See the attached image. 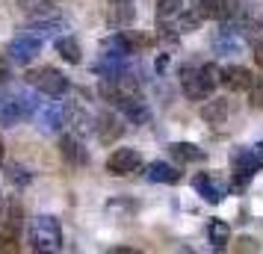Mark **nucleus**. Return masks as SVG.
Wrapping results in <instances>:
<instances>
[{
    "instance_id": "nucleus-1",
    "label": "nucleus",
    "mask_w": 263,
    "mask_h": 254,
    "mask_svg": "<svg viewBox=\"0 0 263 254\" xmlns=\"http://www.w3.org/2000/svg\"><path fill=\"white\" fill-rule=\"evenodd\" d=\"M180 86L190 101H204L210 97L216 86H222V68L219 65H183L180 68Z\"/></svg>"
},
{
    "instance_id": "nucleus-2",
    "label": "nucleus",
    "mask_w": 263,
    "mask_h": 254,
    "mask_svg": "<svg viewBox=\"0 0 263 254\" xmlns=\"http://www.w3.org/2000/svg\"><path fill=\"white\" fill-rule=\"evenodd\" d=\"M33 251H62V225L57 216H36L30 225Z\"/></svg>"
},
{
    "instance_id": "nucleus-3",
    "label": "nucleus",
    "mask_w": 263,
    "mask_h": 254,
    "mask_svg": "<svg viewBox=\"0 0 263 254\" xmlns=\"http://www.w3.org/2000/svg\"><path fill=\"white\" fill-rule=\"evenodd\" d=\"M24 80L33 86L36 92H42V95H48V97H62L68 92V77H65L60 68H50V65L27 71Z\"/></svg>"
},
{
    "instance_id": "nucleus-4",
    "label": "nucleus",
    "mask_w": 263,
    "mask_h": 254,
    "mask_svg": "<svg viewBox=\"0 0 263 254\" xmlns=\"http://www.w3.org/2000/svg\"><path fill=\"white\" fill-rule=\"evenodd\" d=\"M263 169V154L251 148H234L231 151V171H234V189H242L249 178Z\"/></svg>"
},
{
    "instance_id": "nucleus-5",
    "label": "nucleus",
    "mask_w": 263,
    "mask_h": 254,
    "mask_svg": "<svg viewBox=\"0 0 263 254\" xmlns=\"http://www.w3.org/2000/svg\"><path fill=\"white\" fill-rule=\"evenodd\" d=\"M36 112V97H0V124L15 127L21 119H30Z\"/></svg>"
},
{
    "instance_id": "nucleus-6",
    "label": "nucleus",
    "mask_w": 263,
    "mask_h": 254,
    "mask_svg": "<svg viewBox=\"0 0 263 254\" xmlns=\"http://www.w3.org/2000/svg\"><path fill=\"white\" fill-rule=\"evenodd\" d=\"M139 169H142V154L136 148H116L107 157V171L112 178H127Z\"/></svg>"
},
{
    "instance_id": "nucleus-7",
    "label": "nucleus",
    "mask_w": 263,
    "mask_h": 254,
    "mask_svg": "<svg viewBox=\"0 0 263 254\" xmlns=\"http://www.w3.org/2000/svg\"><path fill=\"white\" fill-rule=\"evenodd\" d=\"M42 42H45V38L33 36V33H21V36H15L12 42L6 45V53H9V60L18 62V65H30V62L39 56Z\"/></svg>"
},
{
    "instance_id": "nucleus-8",
    "label": "nucleus",
    "mask_w": 263,
    "mask_h": 254,
    "mask_svg": "<svg viewBox=\"0 0 263 254\" xmlns=\"http://www.w3.org/2000/svg\"><path fill=\"white\" fill-rule=\"evenodd\" d=\"M101 48H104V53H109V56H130V53H136V48H139V38L133 36V33L119 30V33H112V36L104 38Z\"/></svg>"
},
{
    "instance_id": "nucleus-9",
    "label": "nucleus",
    "mask_w": 263,
    "mask_h": 254,
    "mask_svg": "<svg viewBox=\"0 0 263 254\" xmlns=\"http://www.w3.org/2000/svg\"><path fill=\"white\" fill-rule=\"evenodd\" d=\"M60 154L62 160L71 166V169H83L86 163H89V151L83 148V142L77 139V133H68L60 139Z\"/></svg>"
},
{
    "instance_id": "nucleus-10",
    "label": "nucleus",
    "mask_w": 263,
    "mask_h": 254,
    "mask_svg": "<svg viewBox=\"0 0 263 254\" xmlns=\"http://www.w3.org/2000/svg\"><path fill=\"white\" fill-rule=\"evenodd\" d=\"M119 112L130 121V124H136V127H142V124L151 121V107H148L139 95H127L124 97V101L119 104Z\"/></svg>"
},
{
    "instance_id": "nucleus-11",
    "label": "nucleus",
    "mask_w": 263,
    "mask_h": 254,
    "mask_svg": "<svg viewBox=\"0 0 263 254\" xmlns=\"http://www.w3.org/2000/svg\"><path fill=\"white\" fill-rule=\"evenodd\" d=\"M192 186H195V192L201 195L207 204H222L225 201V186L216 181L213 174H207V171L204 174H195L192 178Z\"/></svg>"
},
{
    "instance_id": "nucleus-12",
    "label": "nucleus",
    "mask_w": 263,
    "mask_h": 254,
    "mask_svg": "<svg viewBox=\"0 0 263 254\" xmlns=\"http://www.w3.org/2000/svg\"><path fill=\"white\" fill-rule=\"evenodd\" d=\"M133 18H136V9H133V0H109L107 9V24L121 30V27H130Z\"/></svg>"
},
{
    "instance_id": "nucleus-13",
    "label": "nucleus",
    "mask_w": 263,
    "mask_h": 254,
    "mask_svg": "<svg viewBox=\"0 0 263 254\" xmlns=\"http://www.w3.org/2000/svg\"><path fill=\"white\" fill-rule=\"evenodd\" d=\"M0 219H3V233H9V237H18L21 233V222H24V207H21V201L18 198H6V204H3V213H0Z\"/></svg>"
},
{
    "instance_id": "nucleus-14",
    "label": "nucleus",
    "mask_w": 263,
    "mask_h": 254,
    "mask_svg": "<svg viewBox=\"0 0 263 254\" xmlns=\"http://www.w3.org/2000/svg\"><path fill=\"white\" fill-rule=\"evenodd\" d=\"M95 133H98V142H101V145H112L116 139L124 136V124H121L112 112H104L95 124Z\"/></svg>"
},
{
    "instance_id": "nucleus-15",
    "label": "nucleus",
    "mask_w": 263,
    "mask_h": 254,
    "mask_svg": "<svg viewBox=\"0 0 263 254\" xmlns=\"http://www.w3.org/2000/svg\"><path fill=\"white\" fill-rule=\"evenodd\" d=\"M254 74L242 65H231V68H222V86L231 89V92H249Z\"/></svg>"
},
{
    "instance_id": "nucleus-16",
    "label": "nucleus",
    "mask_w": 263,
    "mask_h": 254,
    "mask_svg": "<svg viewBox=\"0 0 263 254\" xmlns=\"http://www.w3.org/2000/svg\"><path fill=\"white\" fill-rule=\"evenodd\" d=\"M65 27H68L65 18L45 15V18H33V21L27 24V33H33V36H39V38H50V36H57L60 30H65Z\"/></svg>"
},
{
    "instance_id": "nucleus-17",
    "label": "nucleus",
    "mask_w": 263,
    "mask_h": 254,
    "mask_svg": "<svg viewBox=\"0 0 263 254\" xmlns=\"http://www.w3.org/2000/svg\"><path fill=\"white\" fill-rule=\"evenodd\" d=\"M228 112H231L228 97H210V101H204L201 109H198L201 121H207V124H225Z\"/></svg>"
},
{
    "instance_id": "nucleus-18",
    "label": "nucleus",
    "mask_w": 263,
    "mask_h": 254,
    "mask_svg": "<svg viewBox=\"0 0 263 254\" xmlns=\"http://www.w3.org/2000/svg\"><path fill=\"white\" fill-rule=\"evenodd\" d=\"M195 12L210 21H228L231 18V0H195Z\"/></svg>"
},
{
    "instance_id": "nucleus-19",
    "label": "nucleus",
    "mask_w": 263,
    "mask_h": 254,
    "mask_svg": "<svg viewBox=\"0 0 263 254\" xmlns=\"http://www.w3.org/2000/svg\"><path fill=\"white\" fill-rule=\"evenodd\" d=\"M172 160H178L180 166H190V163H204V151L192 142H172L168 145Z\"/></svg>"
},
{
    "instance_id": "nucleus-20",
    "label": "nucleus",
    "mask_w": 263,
    "mask_h": 254,
    "mask_svg": "<svg viewBox=\"0 0 263 254\" xmlns=\"http://www.w3.org/2000/svg\"><path fill=\"white\" fill-rule=\"evenodd\" d=\"M65 115H68V124H71V130H74L77 136H86V133H92V130H95V124H92V115H89L83 107H77V104H68Z\"/></svg>"
},
{
    "instance_id": "nucleus-21",
    "label": "nucleus",
    "mask_w": 263,
    "mask_h": 254,
    "mask_svg": "<svg viewBox=\"0 0 263 254\" xmlns=\"http://www.w3.org/2000/svg\"><path fill=\"white\" fill-rule=\"evenodd\" d=\"M148 181L154 183H178L180 181V169L178 166H172V163H163V160H157V163H151L148 166Z\"/></svg>"
},
{
    "instance_id": "nucleus-22",
    "label": "nucleus",
    "mask_w": 263,
    "mask_h": 254,
    "mask_svg": "<svg viewBox=\"0 0 263 254\" xmlns=\"http://www.w3.org/2000/svg\"><path fill=\"white\" fill-rule=\"evenodd\" d=\"M65 124V109L62 107H45L39 115V130L42 133H60Z\"/></svg>"
},
{
    "instance_id": "nucleus-23",
    "label": "nucleus",
    "mask_w": 263,
    "mask_h": 254,
    "mask_svg": "<svg viewBox=\"0 0 263 254\" xmlns=\"http://www.w3.org/2000/svg\"><path fill=\"white\" fill-rule=\"evenodd\" d=\"M57 3L60 0H15V6L30 18H45V15L57 12Z\"/></svg>"
},
{
    "instance_id": "nucleus-24",
    "label": "nucleus",
    "mask_w": 263,
    "mask_h": 254,
    "mask_svg": "<svg viewBox=\"0 0 263 254\" xmlns=\"http://www.w3.org/2000/svg\"><path fill=\"white\" fill-rule=\"evenodd\" d=\"M57 53H60L68 65H80V60H83L80 42H77L74 36H60V38H57Z\"/></svg>"
},
{
    "instance_id": "nucleus-25",
    "label": "nucleus",
    "mask_w": 263,
    "mask_h": 254,
    "mask_svg": "<svg viewBox=\"0 0 263 254\" xmlns=\"http://www.w3.org/2000/svg\"><path fill=\"white\" fill-rule=\"evenodd\" d=\"M207 240L213 242L216 248H225L228 242H231V225H228L225 219H210V225H207Z\"/></svg>"
},
{
    "instance_id": "nucleus-26",
    "label": "nucleus",
    "mask_w": 263,
    "mask_h": 254,
    "mask_svg": "<svg viewBox=\"0 0 263 254\" xmlns=\"http://www.w3.org/2000/svg\"><path fill=\"white\" fill-rule=\"evenodd\" d=\"M213 48L219 50V53H237L239 50V38H237V33H231V30H219L213 36Z\"/></svg>"
},
{
    "instance_id": "nucleus-27",
    "label": "nucleus",
    "mask_w": 263,
    "mask_h": 254,
    "mask_svg": "<svg viewBox=\"0 0 263 254\" xmlns=\"http://www.w3.org/2000/svg\"><path fill=\"white\" fill-rule=\"evenodd\" d=\"M180 9H183V0H157V21H168L180 15Z\"/></svg>"
},
{
    "instance_id": "nucleus-28",
    "label": "nucleus",
    "mask_w": 263,
    "mask_h": 254,
    "mask_svg": "<svg viewBox=\"0 0 263 254\" xmlns=\"http://www.w3.org/2000/svg\"><path fill=\"white\" fill-rule=\"evenodd\" d=\"M6 181L21 189V186H30L33 183V174L27 169H21V166H6Z\"/></svg>"
},
{
    "instance_id": "nucleus-29",
    "label": "nucleus",
    "mask_w": 263,
    "mask_h": 254,
    "mask_svg": "<svg viewBox=\"0 0 263 254\" xmlns=\"http://www.w3.org/2000/svg\"><path fill=\"white\" fill-rule=\"evenodd\" d=\"M198 24H201V15L195 12V9H190L186 15H180V18H178V33H180V36H183V33H195Z\"/></svg>"
},
{
    "instance_id": "nucleus-30",
    "label": "nucleus",
    "mask_w": 263,
    "mask_h": 254,
    "mask_svg": "<svg viewBox=\"0 0 263 254\" xmlns=\"http://www.w3.org/2000/svg\"><path fill=\"white\" fill-rule=\"evenodd\" d=\"M249 104L254 109H263V77H254L249 86Z\"/></svg>"
},
{
    "instance_id": "nucleus-31",
    "label": "nucleus",
    "mask_w": 263,
    "mask_h": 254,
    "mask_svg": "<svg viewBox=\"0 0 263 254\" xmlns=\"http://www.w3.org/2000/svg\"><path fill=\"white\" fill-rule=\"evenodd\" d=\"M107 210L112 213V210H127V213H133L136 210V201H121V198H116V201H109Z\"/></svg>"
},
{
    "instance_id": "nucleus-32",
    "label": "nucleus",
    "mask_w": 263,
    "mask_h": 254,
    "mask_svg": "<svg viewBox=\"0 0 263 254\" xmlns=\"http://www.w3.org/2000/svg\"><path fill=\"white\" fill-rule=\"evenodd\" d=\"M9 80H12V68L6 60H0V83H9Z\"/></svg>"
},
{
    "instance_id": "nucleus-33",
    "label": "nucleus",
    "mask_w": 263,
    "mask_h": 254,
    "mask_svg": "<svg viewBox=\"0 0 263 254\" xmlns=\"http://www.w3.org/2000/svg\"><path fill=\"white\" fill-rule=\"evenodd\" d=\"M234 248H239V251H257V242L249 240V237H242V240H239V245H234Z\"/></svg>"
},
{
    "instance_id": "nucleus-34",
    "label": "nucleus",
    "mask_w": 263,
    "mask_h": 254,
    "mask_svg": "<svg viewBox=\"0 0 263 254\" xmlns=\"http://www.w3.org/2000/svg\"><path fill=\"white\" fill-rule=\"evenodd\" d=\"M251 50H254V62H257V68H263V42L260 45H254Z\"/></svg>"
},
{
    "instance_id": "nucleus-35",
    "label": "nucleus",
    "mask_w": 263,
    "mask_h": 254,
    "mask_svg": "<svg viewBox=\"0 0 263 254\" xmlns=\"http://www.w3.org/2000/svg\"><path fill=\"white\" fill-rule=\"evenodd\" d=\"M166 65H168V56H166V53H160L157 62H154V68H157V71H166Z\"/></svg>"
},
{
    "instance_id": "nucleus-36",
    "label": "nucleus",
    "mask_w": 263,
    "mask_h": 254,
    "mask_svg": "<svg viewBox=\"0 0 263 254\" xmlns=\"http://www.w3.org/2000/svg\"><path fill=\"white\" fill-rule=\"evenodd\" d=\"M109 254H136L133 248H124V245H116V248H109Z\"/></svg>"
},
{
    "instance_id": "nucleus-37",
    "label": "nucleus",
    "mask_w": 263,
    "mask_h": 254,
    "mask_svg": "<svg viewBox=\"0 0 263 254\" xmlns=\"http://www.w3.org/2000/svg\"><path fill=\"white\" fill-rule=\"evenodd\" d=\"M0 160H3V142H0Z\"/></svg>"
},
{
    "instance_id": "nucleus-38",
    "label": "nucleus",
    "mask_w": 263,
    "mask_h": 254,
    "mask_svg": "<svg viewBox=\"0 0 263 254\" xmlns=\"http://www.w3.org/2000/svg\"><path fill=\"white\" fill-rule=\"evenodd\" d=\"M257 151H260V154H263V142H260V145H257Z\"/></svg>"
}]
</instances>
